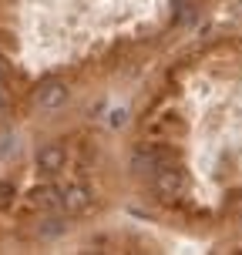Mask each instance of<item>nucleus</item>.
I'll use <instances>...</instances> for the list:
<instances>
[{
	"label": "nucleus",
	"mask_w": 242,
	"mask_h": 255,
	"mask_svg": "<svg viewBox=\"0 0 242 255\" xmlns=\"http://www.w3.org/2000/svg\"><path fill=\"white\" fill-rule=\"evenodd\" d=\"M165 165H175V154L162 148V144H152V148H141V151L131 154V168H135V175H155L158 168Z\"/></svg>",
	"instance_id": "f257e3e1"
},
{
	"label": "nucleus",
	"mask_w": 242,
	"mask_h": 255,
	"mask_svg": "<svg viewBox=\"0 0 242 255\" xmlns=\"http://www.w3.org/2000/svg\"><path fill=\"white\" fill-rule=\"evenodd\" d=\"M91 205H94V191H91V185L74 181V185L61 188V208L67 212V215H84Z\"/></svg>",
	"instance_id": "f03ea898"
},
{
	"label": "nucleus",
	"mask_w": 242,
	"mask_h": 255,
	"mask_svg": "<svg viewBox=\"0 0 242 255\" xmlns=\"http://www.w3.org/2000/svg\"><path fill=\"white\" fill-rule=\"evenodd\" d=\"M64 101H67V84L64 81H44L37 91H34V108L37 111H57V108H64Z\"/></svg>",
	"instance_id": "7ed1b4c3"
},
{
	"label": "nucleus",
	"mask_w": 242,
	"mask_h": 255,
	"mask_svg": "<svg viewBox=\"0 0 242 255\" xmlns=\"http://www.w3.org/2000/svg\"><path fill=\"white\" fill-rule=\"evenodd\" d=\"M152 188L162 195V198H175V195H182V188H185V175H182L179 165H165L158 168L152 175Z\"/></svg>",
	"instance_id": "20e7f679"
},
{
	"label": "nucleus",
	"mask_w": 242,
	"mask_h": 255,
	"mask_svg": "<svg viewBox=\"0 0 242 255\" xmlns=\"http://www.w3.org/2000/svg\"><path fill=\"white\" fill-rule=\"evenodd\" d=\"M27 208H30V212H51V208H61V188H54V185H40V188H34L30 198H27Z\"/></svg>",
	"instance_id": "39448f33"
},
{
	"label": "nucleus",
	"mask_w": 242,
	"mask_h": 255,
	"mask_svg": "<svg viewBox=\"0 0 242 255\" xmlns=\"http://www.w3.org/2000/svg\"><path fill=\"white\" fill-rule=\"evenodd\" d=\"M37 168L40 171H61L64 168V148L61 144H44V148H40L37 151Z\"/></svg>",
	"instance_id": "423d86ee"
},
{
	"label": "nucleus",
	"mask_w": 242,
	"mask_h": 255,
	"mask_svg": "<svg viewBox=\"0 0 242 255\" xmlns=\"http://www.w3.org/2000/svg\"><path fill=\"white\" fill-rule=\"evenodd\" d=\"M195 13H199V7H195V0H179L175 3V27H189L192 20H195Z\"/></svg>",
	"instance_id": "0eeeda50"
},
{
	"label": "nucleus",
	"mask_w": 242,
	"mask_h": 255,
	"mask_svg": "<svg viewBox=\"0 0 242 255\" xmlns=\"http://www.w3.org/2000/svg\"><path fill=\"white\" fill-rule=\"evenodd\" d=\"M64 229H67V222H61V218H47V222L40 225V235H44V239H54V235H61Z\"/></svg>",
	"instance_id": "6e6552de"
},
{
	"label": "nucleus",
	"mask_w": 242,
	"mask_h": 255,
	"mask_svg": "<svg viewBox=\"0 0 242 255\" xmlns=\"http://www.w3.org/2000/svg\"><path fill=\"white\" fill-rule=\"evenodd\" d=\"M13 202V185L10 181H0V208H7Z\"/></svg>",
	"instance_id": "1a4fd4ad"
},
{
	"label": "nucleus",
	"mask_w": 242,
	"mask_h": 255,
	"mask_svg": "<svg viewBox=\"0 0 242 255\" xmlns=\"http://www.w3.org/2000/svg\"><path fill=\"white\" fill-rule=\"evenodd\" d=\"M13 151H17V138H13V134H7V138H0V154L7 158V154H13Z\"/></svg>",
	"instance_id": "9d476101"
},
{
	"label": "nucleus",
	"mask_w": 242,
	"mask_h": 255,
	"mask_svg": "<svg viewBox=\"0 0 242 255\" xmlns=\"http://www.w3.org/2000/svg\"><path fill=\"white\" fill-rule=\"evenodd\" d=\"M121 121H125V108H115L111 111V125H121Z\"/></svg>",
	"instance_id": "9b49d317"
},
{
	"label": "nucleus",
	"mask_w": 242,
	"mask_h": 255,
	"mask_svg": "<svg viewBox=\"0 0 242 255\" xmlns=\"http://www.w3.org/2000/svg\"><path fill=\"white\" fill-rule=\"evenodd\" d=\"M7 104H10V98H7V91H3V84H0V115L7 111Z\"/></svg>",
	"instance_id": "f8f14e48"
},
{
	"label": "nucleus",
	"mask_w": 242,
	"mask_h": 255,
	"mask_svg": "<svg viewBox=\"0 0 242 255\" xmlns=\"http://www.w3.org/2000/svg\"><path fill=\"white\" fill-rule=\"evenodd\" d=\"M3 74H7V71H3V61H0V84H3Z\"/></svg>",
	"instance_id": "ddd939ff"
}]
</instances>
